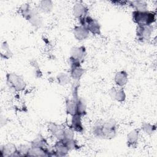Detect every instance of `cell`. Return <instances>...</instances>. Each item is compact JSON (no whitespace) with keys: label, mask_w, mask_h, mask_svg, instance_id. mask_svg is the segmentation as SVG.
I'll return each mask as SVG.
<instances>
[{"label":"cell","mask_w":157,"mask_h":157,"mask_svg":"<svg viewBox=\"0 0 157 157\" xmlns=\"http://www.w3.org/2000/svg\"><path fill=\"white\" fill-rule=\"evenodd\" d=\"M72 33L74 37L78 41L86 39L89 37V31L81 25L75 26L72 29Z\"/></svg>","instance_id":"15"},{"label":"cell","mask_w":157,"mask_h":157,"mask_svg":"<svg viewBox=\"0 0 157 157\" xmlns=\"http://www.w3.org/2000/svg\"><path fill=\"white\" fill-rule=\"evenodd\" d=\"M19 12L21 16L35 28H40L42 25V18L39 10L32 8L28 3L21 5Z\"/></svg>","instance_id":"2"},{"label":"cell","mask_w":157,"mask_h":157,"mask_svg":"<svg viewBox=\"0 0 157 157\" xmlns=\"http://www.w3.org/2000/svg\"><path fill=\"white\" fill-rule=\"evenodd\" d=\"M1 156L2 157L18 156L17 147L13 143H7L1 147Z\"/></svg>","instance_id":"11"},{"label":"cell","mask_w":157,"mask_h":157,"mask_svg":"<svg viewBox=\"0 0 157 157\" xmlns=\"http://www.w3.org/2000/svg\"><path fill=\"white\" fill-rule=\"evenodd\" d=\"M30 145L33 147H37L45 148H49L46 139L40 134H39L38 136H37L33 141L31 142Z\"/></svg>","instance_id":"20"},{"label":"cell","mask_w":157,"mask_h":157,"mask_svg":"<svg viewBox=\"0 0 157 157\" xmlns=\"http://www.w3.org/2000/svg\"><path fill=\"white\" fill-rule=\"evenodd\" d=\"M6 83L8 87L16 92L23 91L26 83L23 78L15 73H7L6 74Z\"/></svg>","instance_id":"4"},{"label":"cell","mask_w":157,"mask_h":157,"mask_svg":"<svg viewBox=\"0 0 157 157\" xmlns=\"http://www.w3.org/2000/svg\"><path fill=\"white\" fill-rule=\"evenodd\" d=\"M132 18L137 26L152 25L156 20V12L148 10L145 12L133 10Z\"/></svg>","instance_id":"3"},{"label":"cell","mask_w":157,"mask_h":157,"mask_svg":"<svg viewBox=\"0 0 157 157\" xmlns=\"http://www.w3.org/2000/svg\"><path fill=\"white\" fill-rule=\"evenodd\" d=\"M29 148L30 145H20L17 147L18 156H28Z\"/></svg>","instance_id":"27"},{"label":"cell","mask_w":157,"mask_h":157,"mask_svg":"<svg viewBox=\"0 0 157 157\" xmlns=\"http://www.w3.org/2000/svg\"><path fill=\"white\" fill-rule=\"evenodd\" d=\"M152 25H142L137 26L136 29V39L140 42H148L153 33Z\"/></svg>","instance_id":"6"},{"label":"cell","mask_w":157,"mask_h":157,"mask_svg":"<svg viewBox=\"0 0 157 157\" xmlns=\"http://www.w3.org/2000/svg\"><path fill=\"white\" fill-rule=\"evenodd\" d=\"M12 56V53L10 49L9 45L6 41L2 43L1 50V57L5 59L10 58Z\"/></svg>","instance_id":"23"},{"label":"cell","mask_w":157,"mask_h":157,"mask_svg":"<svg viewBox=\"0 0 157 157\" xmlns=\"http://www.w3.org/2000/svg\"><path fill=\"white\" fill-rule=\"evenodd\" d=\"M54 150L56 156H64L67 155L70 151L62 140H58L54 145Z\"/></svg>","instance_id":"17"},{"label":"cell","mask_w":157,"mask_h":157,"mask_svg":"<svg viewBox=\"0 0 157 157\" xmlns=\"http://www.w3.org/2000/svg\"><path fill=\"white\" fill-rule=\"evenodd\" d=\"M79 21L80 25L84 26L89 33H91L94 36L101 34V25L95 18L90 15H87Z\"/></svg>","instance_id":"5"},{"label":"cell","mask_w":157,"mask_h":157,"mask_svg":"<svg viewBox=\"0 0 157 157\" xmlns=\"http://www.w3.org/2000/svg\"><path fill=\"white\" fill-rule=\"evenodd\" d=\"M111 2L116 6H124L126 4H128V1H111Z\"/></svg>","instance_id":"28"},{"label":"cell","mask_w":157,"mask_h":157,"mask_svg":"<svg viewBox=\"0 0 157 157\" xmlns=\"http://www.w3.org/2000/svg\"><path fill=\"white\" fill-rule=\"evenodd\" d=\"M47 128L50 133L58 140H63L64 139L65 127L53 122H49Z\"/></svg>","instance_id":"10"},{"label":"cell","mask_w":157,"mask_h":157,"mask_svg":"<svg viewBox=\"0 0 157 157\" xmlns=\"http://www.w3.org/2000/svg\"><path fill=\"white\" fill-rule=\"evenodd\" d=\"M71 76L67 73L61 72L56 76V80L58 84L61 85H66L71 82Z\"/></svg>","instance_id":"24"},{"label":"cell","mask_w":157,"mask_h":157,"mask_svg":"<svg viewBox=\"0 0 157 157\" xmlns=\"http://www.w3.org/2000/svg\"><path fill=\"white\" fill-rule=\"evenodd\" d=\"M71 99L66 98V112L67 114L73 116L77 114V101L79 97L78 94H72Z\"/></svg>","instance_id":"12"},{"label":"cell","mask_w":157,"mask_h":157,"mask_svg":"<svg viewBox=\"0 0 157 157\" xmlns=\"http://www.w3.org/2000/svg\"><path fill=\"white\" fill-rule=\"evenodd\" d=\"M128 81V74L125 71H120L117 72L114 76V82L119 87L124 86Z\"/></svg>","instance_id":"18"},{"label":"cell","mask_w":157,"mask_h":157,"mask_svg":"<svg viewBox=\"0 0 157 157\" xmlns=\"http://www.w3.org/2000/svg\"><path fill=\"white\" fill-rule=\"evenodd\" d=\"M69 64L71 68L70 76L71 78L77 82H78L85 74V70L82 68V64L80 63L74 61H69Z\"/></svg>","instance_id":"8"},{"label":"cell","mask_w":157,"mask_h":157,"mask_svg":"<svg viewBox=\"0 0 157 157\" xmlns=\"http://www.w3.org/2000/svg\"><path fill=\"white\" fill-rule=\"evenodd\" d=\"M109 94L111 98L115 101L120 102H123L126 99V93L123 87H112L110 91Z\"/></svg>","instance_id":"14"},{"label":"cell","mask_w":157,"mask_h":157,"mask_svg":"<svg viewBox=\"0 0 157 157\" xmlns=\"http://www.w3.org/2000/svg\"><path fill=\"white\" fill-rule=\"evenodd\" d=\"M67 148H69V150H78L80 148V146L78 145V142L77 140L73 139H63L62 140Z\"/></svg>","instance_id":"26"},{"label":"cell","mask_w":157,"mask_h":157,"mask_svg":"<svg viewBox=\"0 0 157 157\" xmlns=\"http://www.w3.org/2000/svg\"><path fill=\"white\" fill-rule=\"evenodd\" d=\"M86 56V48L84 46L73 47L70 52L69 61L83 63Z\"/></svg>","instance_id":"7"},{"label":"cell","mask_w":157,"mask_h":157,"mask_svg":"<svg viewBox=\"0 0 157 157\" xmlns=\"http://www.w3.org/2000/svg\"><path fill=\"white\" fill-rule=\"evenodd\" d=\"M53 5V2L50 0H43L40 1L38 4L37 9L42 12L48 13L52 11Z\"/></svg>","instance_id":"21"},{"label":"cell","mask_w":157,"mask_h":157,"mask_svg":"<svg viewBox=\"0 0 157 157\" xmlns=\"http://www.w3.org/2000/svg\"><path fill=\"white\" fill-rule=\"evenodd\" d=\"M128 5L135 11L145 12L148 10V4L145 1L138 0L128 1Z\"/></svg>","instance_id":"19"},{"label":"cell","mask_w":157,"mask_h":157,"mask_svg":"<svg viewBox=\"0 0 157 157\" xmlns=\"http://www.w3.org/2000/svg\"><path fill=\"white\" fill-rule=\"evenodd\" d=\"M82 116L75 114L72 116L71 124L69 128L72 129L74 132L78 133H82L84 131V127L82 121Z\"/></svg>","instance_id":"16"},{"label":"cell","mask_w":157,"mask_h":157,"mask_svg":"<svg viewBox=\"0 0 157 157\" xmlns=\"http://www.w3.org/2000/svg\"><path fill=\"white\" fill-rule=\"evenodd\" d=\"M139 129H134L131 131L126 137V145L130 148H135L137 147L139 137Z\"/></svg>","instance_id":"13"},{"label":"cell","mask_w":157,"mask_h":157,"mask_svg":"<svg viewBox=\"0 0 157 157\" xmlns=\"http://www.w3.org/2000/svg\"><path fill=\"white\" fill-rule=\"evenodd\" d=\"M72 14L80 20L88 15V8L83 2H77L73 6Z\"/></svg>","instance_id":"9"},{"label":"cell","mask_w":157,"mask_h":157,"mask_svg":"<svg viewBox=\"0 0 157 157\" xmlns=\"http://www.w3.org/2000/svg\"><path fill=\"white\" fill-rule=\"evenodd\" d=\"M141 129L146 134L151 135L155 132L156 129V126L155 124H152L149 123L144 122L142 124Z\"/></svg>","instance_id":"25"},{"label":"cell","mask_w":157,"mask_h":157,"mask_svg":"<svg viewBox=\"0 0 157 157\" xmlns=\"http://www.w3.org/2000/svg\"><path fill=\"white\" fill-rule=\"evenodd\" d=\"M117 124L113 119L99 120L93 127V134L95 137L103 139H113L117 134Z\"/></svg>","instance_id":"1"},{"label":"cell","mask_w":157,"mask_h":157,"mask_svg":"<svg viewBox=\"0 0 157 157\" xmlns=\"http://www.w3.org/2000/svg\"><path fill=\"white\" fill-rule=\"evenodd\" d=\"M77 114L83 117L86 115V106L85 100L80 97L77 101Z\"/></svg>","instance_id":"22"}]
</instances>
